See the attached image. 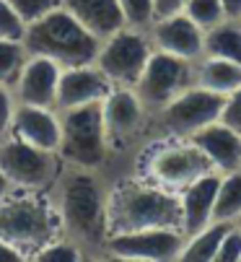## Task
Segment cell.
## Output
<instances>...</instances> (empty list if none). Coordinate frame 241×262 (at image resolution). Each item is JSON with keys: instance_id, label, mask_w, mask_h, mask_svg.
I'll list each match as a JSON object with an SVG mask.
<instances>
[{"instance_id": "cell-21", "label": "cell", "mask_w": 241, "mask_h": 262, "mask_svg": "<svg viewBox=\"0 0 241 262\" xmlns=\"http://www.w3.org/2000/svg\"><path fill=\"white\" fill-rule=\"evenodd\" d=\"M228 226H231L228 221H213L205 229L184 236V247H182L179 259H184V262H215L221 239L228 231Z\"/></svg>"}, {"instance_id": "cell-12", "label": "cell", "mask_w": 241, "mask_h": 262, "mask_svg": "<svg viewBox=\"0 0 241 262\" xmlns=\"http://www.w3.org/2000/svg\"><path fill=\"white\" fill-rule=\"evenodd\" d=\"M101 112H104L109 151H122L143 130L148 117V109L143 106L140 96L130 86H112V91L101 101Z\"/></svg>"}, {"instance_id": "cell-22", "label": "cell", "mask_w": 241, "mask_h": 262, "mask_svg": "<svg viewBox=\"0 0 241 262\" xmlns=\"http://www.w3.org/2000/svg\"><path fill=\"white\" fill-rule=\"evenodd\" d=\"M210 57H223L241 65V21L226 18L223 24L205 31V52Z\"/></svg>"}, {"instance_id": "cell-4", "label": "cell", "mask_w": 241, "mask_h": 262, "mask_svg": "<svg viewBox=\"0 0 241 262\" xmlns=\"http://www.w3.org/2000/svg\"><path fill=\"white\" fill-rule=\"evenodd\" d=\"M24 45L29 55H42L60 68H70L94 62L101 39L60 6L26 26Z\"/></svg>"}, {"instance_id": "cell-35", "label": "cell", "mask_w": 241, "mask_h": 262, "mask_svg": "<svg viewBox=\"0 0 241 262\" xmlns=\"http://www.w3.org/2000/svg\"><path fill=\"white\" fill-rule=\"evenodd\" d=\"M221 6L226 11V18H233V21L241 18V0H221Z\"/></svg>"}, {"instance_id": "cell-32", "label": "cell", "mask_w": 241, "mask_h": 262, "mask_svg": "<svg viewBox=\"0 0 241 262\" xmlns=\"http://www.w3.org/2000/svg\"><path fill=\"white\" fill-rule=\"evenodd\" d=\"M16 112V96L8 86H0V138L11 133V120Z\"/></svg>"}, {"instance_id": "cell-30", "label": "cell", "mask_w": 241, "mask_h": 262, "mask_svg": "<svg viewBox=\"0 0 241 262\" xmlns=\"http://www.w3.org/2000/svg\"><path fill=\"white\" fill-rule=\"evenodd\" d=\"M215 262H241V226H228V231L221 239Z\"/></svg>"}, {"instance_id": "cell-36", "label": "cell", "mask_w": 241, "mask_h": 262, "mask_svg": "<svg viewBox=\"0 0 241 262\" xmlns=\"http://www.w3.org/2000/svg\"><path fill=\"white\" fill-rule=\"evenodd\" d=\"M11 190H13V187L8 184V179L3 177V171H0V198H3L6 192H11Z\"/></svg>"}, {"instance_id": "cell-2", "label": "cell", "mask_w": 241, "mask_h": 262, "mask_svg": "<svg viewBox=\"0 0 241 262\" xmlns=\"http://www.w3.org/2000/svg\"><path fill=\"white\" fill-rule=\"evenodd\" d=\"M140 229H179L182 203L171 192L145 177H125L106 192V236Z\"/></svg>"}, {"instance_id": "cell-11", "label": "cell", "mask_w": 241, "mask_h": 262, "mask_svg": "<svg viewBox=\"0 0 241 262\" xmlns=\"http://www.w3.org/2000/svg\"><path fill=\"white\" fill-rule=\"evenodd\" d=\"M226 96L215 94L205 86H187L174 101H169L164 109L158 112V120L164 122V127L171 135L189 138L197 130H203L210 122L221 120Z\"/></svg>"}, {"instance_id": "cell-25", "label": "cell", "mask_w": 241, "mask_h": 262, "mask_svg": "<svg viewBox=\"0 0 241 262\" xmlns=\"http://www.w3.org/2000/svg\"><path fill=\"white\" fill-rule=\"evenodd\" d=\"M29 57V50L18 39H0V86L13 89L18 73Z\"/></svg>"}, {"instance_id": "cell-17", "label": "cell", "mask_w": 241, "mask_h": 262, "mask_svg": "<svg viewBox=\"0 0 241 262\" xmlns=\"http://www.w3.org/2000/svg\"><path fill=\"white\" fill-rule=\"evenodd\" d=\"M221 187V171H208L189 182L179 192L182 203V234L189 236L200 229L213 223V208H215V195Z\"/></svg>"}, {"instance_id": "cell-37", "label": "cell", "mask_w": 241, "mask_h": 262, "mask_svg": "<svg viewBox=\"0 0 241 262\" xmlns=\"http://www.w3.org/2000/svg\"><path fill=\"white\" fill-rule=\"evenodd\" d=\"M238 226H241V215H238Z\"/></svg>"}, {"instance_id": "cell-16", "label": "cell", "mask_w": 241, "mask_h": 262, "mask_svg": "<svg viewBox=\"0 0 241 262\" xmlns=\"http://www.w3.org/2000/svg\"><path fill=\"white\" fill-rule=\"evenodd\" d=\"M109 91H112V81L96 68V62L62 68L60 83H57V109L104 101Z\"/></svg>"}, {"instance_id": "cell-38", "label": "cell", "mask_w": 241, "mask_h": 262, "mask_svg": "<svg viewBox=\"0 0 241 262\" xmlns=\"http://www.w3.org/2000/svg\"><path fill=\"white\" fill-rule=\"evenodd\" d=\"M238 21H241V18H238Z\"/></svg>"}, {"instance_id": "cell-15", "label": "cell", "mask_w": 241, "mask_h": 262, "mask_svg": "<svg viewBox=\"0 0 241 262\" xmlns=\"http://www.w3.org/2000/svg\"><path fill=\"white\" fill-rule=\"evenodd\" d=\"M13 138L45 148V151H55L60 148V112L55 106H36V104H18L11 120V133Z\"/></svg>"}, {"instance_id": "cell-1", "label": "cell", "mask_w": 241, "mask_h": 262, "mask_svg": "<svg viewBox=\"0 0 241 262\" xmlns=\"http://www.w3.org/2000/svg\"><path fill=\"white\" fill-rule=\"evenodd\" d=\"M101 169L62 166L57 182L50 190L60 231L78 244H83L89 254L101 249L106 239V192L109 187L101 182Z\"/></svg>"}, {"instance_id": "cell-24", "label": "cell", "mask_w": 241, "mask_h": 262, "mask_svg": "<svg viewBox=\"0 0 241 262\" xmlns=\"http://www.w3.org/2000/svg\"><path fill=\"white\" fill-rule=\"evenodd\" d=\"M31 259H36V262H83V259H89V249L65 234H57L42 249H36Z\"/></svg>"}, {"instance_id": "cell-14", "label": "cell", "mask_w": 241, "mask_h": 262, "mask_svg": "<svg viewBox=\"0 0 241 262\" xmlns=\"http://www.w3.org/2000/svg\"><path fill=\"white\" fill-rule=\"evenodd\" d=\"M62 68L42 55H29L18 78L13 83V96L18 104L55 106L57 109V83Z\"/></svg>"}, {"instance_id": "cell-6", "label": "cell", "mask_w": 241, "mask_h": 262, "mask_svg": "<svg viewBox=\"0 0 241 262\" xmlns=\"http://www.w3.org/2000/svg\"><path fill=\"white\" fill-rule=\"evenodd\" d=\"M208 171H215L208 156L189 138L182 135L153 143L140 156V177L166 187L171 192H182L189 182Z\"/></svg>"}, {"instance_id": "cell-23", "label": "cell", "mask_w": 241, "mask_h": 262, "mask_svg": "<svg viewBox=\"0 0 241 262\" xmlns=\"http://www.w3.org/2000/svg\"><path fill=\"white\" fill-rule=\"evenodd\" d=\"M241 215V169L221 174V187L215 195L213 221H238Z\"/></svg>"}, {"instance_id": "cell-26", "label": "cell", "mask_w": 241, "mask_h": 262, "mask_svg": "<svg viewBox=\"0 0 241 262\" xmlns=\"http://www.w3.org/2000/svg\"><path fill=\"white\" fill-rule=\"evenodd\" d=\"M184 13L203 31H208V29L226 21V11L221 6V0H187Z\"/></svg>"}, {"instance_id": "cell-19", "label": "cell", "mask_w": 241, "mask_h": 262, "mask_svg": "<svg viewBox=\"0 0 241 262\" xmlns=\"http://www.w3.org/2000/svg\"><path fill=\"white\" fill-rule=\"evenodd\" d=\"M62 8L99 39H106L109 34L125 26V16L117 0H62Z\"/></svg>"}, {"instance_id": "cell-7", "label": "cell", "mask_w": 241, "mask_h": 262, "mask_svg": "<svg viewBox=\"0 0 241 262\" xmlns=\"http://www.w3.org/2000/svg\"><path fill=\"white\" fill-rule=\"evenodd\" d=\"M62 159L55 151L29 145L13 135L0 138V171L13 190L50 192L62 171Z\"/></svg>"}, {"instance_id": "cell-27", "label": "cell", "mask_w": 241, "mask_h": 262, "mask_svg": "<svg viewBox=\"0 0 241 262\" xmlns=\"http://www.w3.org/2000/svg\"><path fill=\"white\" fill-rule=\"evenodd\" d=\"M119 8L125 16V26H135V29H150V24L156 21V0H117Z\"/></svg>"}, {"instance_id": "cell-9", "label": "cell", "mask_w": 241, "mask_h": 262, "mask_svg": "<svg viewBox=\"0 0 241 262\" xmlns=\"http://www.w3.org/2000/svg\"><path fill=\"white\" fill-rule=\"evenodd\" d=\"M187 86H192V62L169 52L153 50L133 89L140 96L143 106L148 109V115H158Z\"/></svg>"}, {"instance_id": "cell-13", "label": "cell", "mask_w": 241, "mask_h": 262, "mask_svg": "<svg viewBox=\"0 0 241 262\" xmlns=\"http://www.w3.org/2000/svg\"><path fill=\"white\" fill-rule=\"evenodd\" d=\"M148 36L153 42V50L177 55V57L189 60V62L200 60L205 52V31L184 11L156 18L148 29Z\"/></svg>"}, {"instance_id": "cell-28", "label": "cell", "mask_w": 241, "mask_h": 262, "mask_svg": "<svg viewBox=\"0 0 241 262\" xmlns=\"http://www.w3.org/2000/svg\"><path fill=\"white\" fill-rule=\"evenodd\" d=\"M8 3L16 8V13L21 16V21L29 26L31 21L52 13L55 8H60L62 0H8Z\"/></svg>"}, {"instance_id": "cell-18", "label": "cell", "mask_w": 241, "mask_h": 262, "mask_svg": "<svg viewBox=\"0 0 241 262\" xmlns=\"http://www.w3.org/2000/svg\"><path fill=\"white\" fill-rule=\"evenodd\" d=\"M189 140L208 156L215 171L226 174L233 169H241V135L228 127L226 122H210L203 130L189 135Z\"/></svg>"}, {"instance_id": "cell-5", "label": "cell", "mask_w": 241, "mask_h": 262, "mask_svg": "<svg viewBox=\"0 0 241 262\" xmlns=\"http://www.w3.org/2000/svg\"><path fill=\"white\" fill-rule=\"evenodd\" d=\"M60 112V148L57 154L68 166L101 169L112 156L101 101L80 104Z\"/></svg>"}, {"instance_id": "cell-8", "label": "cell", "mask_w": 241, "mask_h": 262, "mask_svg": "<svg viewBox=\"0 0 241 262\" xmlns=\"http://www.w3.org/2000/svg\"><path fill=\"white\" fill-rule=\"evenodd\" d=\"M153 52V42L145 29L122 26L101 39L96 52V68L112 81V86H135Z\"/></svg>"}, {"instance_id": "cell-10", "label": "cell", "mask_w": 241, "mask_h": 262, "mask_svg": "<svg viewBox=\"0 0 241 262\" xmlns=\"http://www.w3.org/2000/svg\"><path fill=\"white\" fill-rule=\"evenodd\" d=\"M182 247H184V234L179 229H140L125 234H109L99 252L112 259L171 262L179 259Z\"/></svg>"}, {"instance_id": "cell-31", "label": "cell", "mask_w": 241, "mask_h": 262, "mask_svg": "<svg viewBox=\"0 0 241 262\" xmlns=\"http://www.w3.org/2000/svg\"><path fill=\"white\" fill-rule=\"evenodd\" d=\"M221 122H226L228 127H233L241 135V89H236L226 96V104H223V112H221Z\"/></svg>"}, {"instance_id": "cell-33", "label": "cell", "mask_w": 241, "mask_h": 262, "mask_svg": "<svg viewBox=\"0 0 241 262\" xmlns=\"http://www.w3.org/2000/svg\"><path fill=\"white\" fill-rule=\"evenodd\" d=\"M184 6H187V0H156V18L179 13L184 11Z\"/></svg>"}, {"instance_id": "cell-29", "label": "cell", "mask_w": 241, "mask_h": 262, "mask_svg": "<svg viewBox=\"0 0 241 262\" xmlns=\"http://www.w3.org/2000/svg\"><path fill=\"white\" fill-rule=\"evenodd\" d=\"M24 34H26V24L21 21L16 8L8 3V0H0V39L24 42Z\"/></svg>"}, {"instance_id": "cell-34", "label": "cell", "mask_w": 241, "mask_h": 262, "mask_svg": "<svg viewBox=\"0 0 241 262\" xmlns=\"http://www.w3.org/2000/svg\"><path fill=\"white\" fill-rule=\"evenodd\" d=\"M24 252L16 249L13 244H8L6 239H0V262H24Z\"/></svg>"}, {"instance_id": "cell-20", "label": "cell", "mask_w": 241, "mask_h": 262, "mask_svg": "<svg viewBox=\"0 0 241 262\" xmlns=\"http://www.w3.org/2000/svg\"><path fill=\"white\" fill-rule=\"evenodd\" d=\"M197 83L215 91V94L228 96L231 91L241 89V65L223 60V57L203 55V62L197 68Z\"/></svg>"}, {"instance_id": "cell-3", "label": "cell", "mask_w": 241, "mask_h": 262, "mask_svg": "<svg viewBox=\"0 0 241 262\" xmlns=\"http://www.w3.org/2000/svg\"><path fill=\"white\" fill-rule=\"evenodd\" d=\"M57 234L62 231L50 192L11 190L0 198V239L21 249L26 259Z\"/></svg>"}]
</instances>
